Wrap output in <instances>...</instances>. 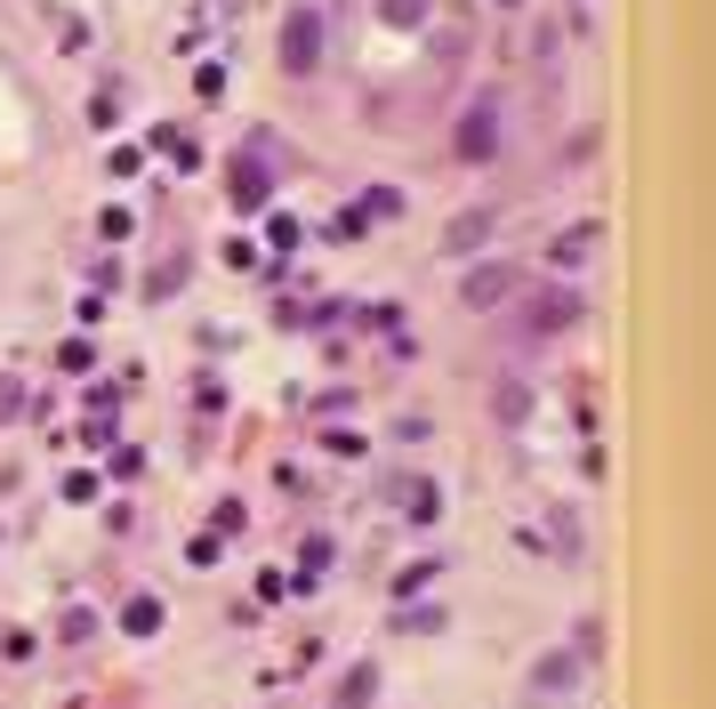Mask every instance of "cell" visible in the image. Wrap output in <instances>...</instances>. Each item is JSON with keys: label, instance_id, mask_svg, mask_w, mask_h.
Segmentation results:
<instances>
[{"label": "cell", "instance_id": "6", "mask_svg": "<svg viewBox=\"0 0 716 709\" xmlns=\"http://www.w3.org/2000/svg\"><path fill=\"white\" fill-rule=\"evenodd\" d=\"M484 234H491V210H467V218H451V234H442V250H475V243H484Z\"/></svg>", "mask_w": 716, "mask_h": 709}, {"label": "cell", "instance_id": "7", "mask_svg": "<svg viewBox=\"0 0 716 709\" xmlns=\"http://www.w3.org/2000/svg\"><path fill=\"white\" fill-rule=\"evenodd\" d=\"M121 621H129V637H153V629H161V604H153V597H138Z\"/></svg>", "mask_w": 716, "mask_h": 709}, {"label": "cell", "instance_id": "4", "mask_svg": "<svg viewBox=\"0 0 716 709\" xmlns=\"http://www.w3.org/2000/svg\"><path fill=\"white\" fill-rule=\"evenodd\" d=\"M507 291H516V266H475V275H467V291H459V298H467L475 315H484V307H499Z\"/></svg>", "mask_w": 716, "mask_h": 709}, {"label": "cell", "instance_id": "5", "mask_svg": "<svg viewBox=\"0 0 716 709\" xmlns=\"http://www.w3.org/2000/svg\"><path fill=\"white\" fill-rule=\"evenodd\" d=\"M564 323H579V291H548V298H531V315H524V331H564Z\"/></svg>", "mask_w": 716, "mask_h": 709}, {"label": "cell", "instance_id": "9", "mask_svg": "<svg viewBox=\"0 0 716 709\" xmlns=\"http://www.w3.org/2000/svg\"><path fill=\"white\" fill-rule=\"evenodd\" d=\"M387 17H395V24H419V17H427V0H387Z\"/></svg>", "mask_w": 716, "mask_h": 709}, {"label": "cell", "instance_id": "8", "mask_svg": "<svg viewBox=\"0 0 716 709\" xmlns=\"http://www.w3.org/2000/svg\"><path fill=\"white\" fill-rule=\"evenodd\" d=\"M362 701H370V669H355V678L338 686V709H362Z\"/></svg>", "mask_w": 716, "mask_h": 709}, {"label": "cell", "instance_id": "2", "mask_svg": "<svg viewBox=\"0 0 716 709\" xmlns=\"http://www.w3.org/2000/svg\"><path fill=\"white\" fill-rule=\"evenodd\" d=\"M266 154H275L266 138H250V146H242V170H233V201H242V210H258V201L275 194V161H266Z\"/></svg>", "mask_w": 716, "mask_h": 709}, {"label": "cell", "instance_id": "1", "mask_svg": "<svg viewBox=\"0 0 716 709\" xmlns=\"http://www.w3.org/2000/svg\"><path fill=\"white\" fill-rule=\"evenodd\" d=\"M451 161H467V170L499 161V106H491V97H475V106L459 114V129H451Z\"/></svg>", "mask_w": 716, "mask_h": 709}, {"label": "cell", "instance_id": "3", "mask_svg": "<svg viewBox=\"0 0 716 709\" xmlns=\"http://www.w3.org/2000/svg\"><path fill=\"white\" fill-rule=\"evenodd\" d=\"M315 41H322V17L290 9V24H282V65H290V73H315Z\"/></svg>", "mask_w": 716, "mask_h": 709}]
</instances>
